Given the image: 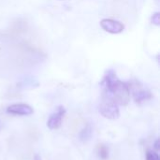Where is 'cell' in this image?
I'll return each mask as SVG.
<instances>
[{
	"label": "cell",
	"mask_w": 160,
	"mask_h": 160,
	"mask_svg": "<svg viewBox=\"0 0 160 160\" xmlns=\"http://www.w3.org/2000/svg\"><path fill=\"white\" fill-rule=\"evenodd\" d=\"M102 29L110 34H120L125 30V24L117 20L105 18L100 21Z\"/></svg>",
	"instance_id": "5b68a950"
},
{
	"label": "cell",
	"mask_w": 160,
	"mask_h": 160,
	"mask_svg": "<svg viewBox=\"0 0 160 160\" xmlns=\"http://www.w3.org/2000/svg\"><path fill=\"white\" fill-rule=\"evenodd\" d=\"M103 88V98L112 100L118 106H127L130 101V91L128 82L118 79L113 69L106 71L101 82Z\"/></svg>",
	"instance_id": "6da1fadb"
},
{
	"label": "cell",
	"mask_w": 160,
	"mask_h": 160,
	"mask_svg": "<svg viewBox=\"0 0 160 160\" xmlns=\"http://www.w3.org/2000/svg\"><path fill=\"white\" fill-rule=\"evenodd\" d=\"M151 22L157 26L160 25V13L158 11V12H155L152 17H151Z\"/></svg>",
	"instance_id": "8fae6325"
},
{
	"label": "cell",
	"mask_w": 160,
	"mask_h": 160,
	"mask_svg": "<svg viewBox=\"0 0 160 160\" xmlns=\"http://www.w3.org/2000/svg\"><path fill=\"white\" fill-rule=\"evenodd\" d=\"M154 149H155L156 152H158L159 151V140L158 139L156 141V142L154 144Z\"/></svg>",
	"instance_id": "7c38bea8"
},
{
	"label": "cell",
	"mask_w": 160,
	"mask_h": 160,
	"mask_svg": "<svg viewBox=\"0 0 160 160\" xmlns=\"http://www.w3.org/2000/svg\"><path fill=\"white\" fill-rule=\"evenodd\" d=\"M60 1H63V0H60Z\"/></svg>",
	"instance_id": "5bb4252c"
},
{
	"label": "cell",
	"mask_w": 160,
	"mask_h": 160,
	"mask_svg": "<svg viewBox=\"0 0 160 160\" xmlns=\"http://www.w3.org/2000/svg\"><path fill=\"white\" fill-rule=\"evenodd\" d=\"M7 112L13 115H20V116H28L34 113V109L25 103H16L9 105L7 108Z\"/></svg>",
	"instance_id": "8992f818"
},
{
	"label": "cell",
	"mask_w": 160,
	"mask_h": 160,
	"mask_svg": "<svg viewBox=\"0 0 160 160\" xmlns=\"http://www.w3.org/2000/svg\"><path fill=\"white\" fill-rule=\"evenodd\" d=\"M65 114H66L65 107L62 106V105L57 106L55 111L50 115V117H49V119L47 121L48 128H50L51 130L58 129L62 125V121L64 119Z\"/></svg>",
	"instance_id": "277c9868"
},
{
	"label": "cell",
	"mask_w": 160,
	"mask_h": 160,
	"mask_svg": "<svg viewBox=\"0 0 160 160\" xmlns=\"http://www.w3.org/2000/svg\"><path fill=\"white\" fill-rule=\"evenodd\" d=\"M97 155L101 160L109 158V148L105 144H99L97 147Z\"/></svg>",
	"instance_id": "9c48e42d"
},
{
	"label": "cell",
	"mask_w": 160,
	"mask_h": 160,
	"mask_svg": "<svg viewBox=\"0 0 160 160\" xmlns=\"http://www.w3.org/2000/svg\"><path fill=\"white\" fill-rule=\"evenodd\" d=\"M39 85L38 80L33 76H24L22 79H21L20 82L18 83V86L22 89L27 88H35Z\"/></svg>",
	"instance_id": "52a82bcc"
},
{
	"label": "cell",
	"mask_w": 160,
	"mask_h": 160,
	"mask_svg": "<svg viewBox=\"0 0 160 160\" xmlns=\"http://www.w3.org/2000/svg\"><path fill=\"white\" fill-rule=\"evenodd\" d=\"M99 112L103 117L109 120H116L120 116L118 105L108 98L102 99V102L99 105Z\"/></svg>",
	"instance_id": "3957f363"
},
{
	"label": "cell",
	"mask_w": 160,
	"mask_h": 160,
	"mask_svg": "<svg viewBox=\"0 0 160 160\" xmlns=\"http://www.w3.org/2000/svg\"><path fill=\"white\" fill-rule=\"evenodd\" d=\"M34 160H42V159H41V158H40V156H39V155H35V157H34Z\"/></svg>",
	"instance_id": "4fadbf2b"
},
{
	"label": "cell",
	"mask_w": 160,
	"mask_h": 160,
	"mask_svg": "<svg viewBox=\"0 0 160 160\" xmlns=\"http://www.w3.org/2000/svg\"><path fill=\"white\" fill-rule=\"evenodd\" d=\"M128 84L129 87L130 95H132L133 99L137 104H142L153 98L152 93L149 90L145 89L139 81L133 80L128 82Z\"/></svg>",
	"instance_id": "7a4b0ae2"
},
{
	"label": "cell",
	"mask_w": 160,
	"mask_h": 160,
	"mask_svg": "<svg viewBox=\"0 0 160 160\" xmlns=\"http://www.w3.org/2000/svg\"><path fill=\"white\" fill-rule=\"evenodd\" d=\"M145 160H160L158 153L156 152L155 150H149L146 153Z\"/></svg>",
	"instance_id": "30bf717a"
},
{
	"label": "cell",
	"mask_w": 160,
	"mask_h": 160,
	"mask_svg": "<svg viewBox=\"0 0 160 160\" xmlns=\"http://www.w3.org/2000/svg\"><path fill=\"white\" fill-rule=\"evenodd\" d=\"M92 135H93V128L88 124L81 130V132L79 134V138L82 142H88L91 139Z\"/></svg>",
	"instance_id": "ba28073f"
}]
</instances>
